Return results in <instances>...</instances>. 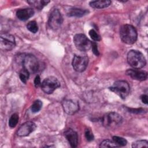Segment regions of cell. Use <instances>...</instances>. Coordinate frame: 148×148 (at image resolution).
<instances>
[{
  "label": "cell",
  "instance_id": "1",
  "mask_svg": "<svg viewBox=\"0 0 148 148\" xmlns=\"http://www.w3.org/2000/svg\"><path fill=\"white\" fill-rule=\"evenodd\" d=\"M16 61L22 66V69L27 70L29 73H35L39 69L40 64L37 58L31 54H19L16 57Z\"/></svg>",
  "mask_w": 148,
  "mask_h": 148
},
{
  "label": "cell",
  "instance_id": "2",
  "mask_svg": "<svg viewBox=\"0 0 148 148\" xmlns=\"http://www.w3.org/2000/svg\"><path fill=\"white\" fill-rule=\"evenodd\" d=\"M120 37L123 43L132 45L137 40V31L134 26L130 24H124L120 29Z\"/></svg>",
  "mask_w": 148,
  "mask_h": 148
},
{
  "label": "cell",
  "instance_id": "3",
  "mask_svg": "<svg viewBox=\"0 0 148 148\" xmlns=\"http://www.w3.org/2000/svg\"><path fill=\"white\" fill-rule=\"evenodd\" d=\"M127 62L134 69H141L146 64V61L143 54L139 51L131 50L127 54Z\"/></svg>",
  "mask_w": 148,
  "mask_h": 148
},
{
  "label": "cell",
  "instance_id": "4",
  "mask_svg": "<svg viewBox=\"0 0 148 148\" xmlns=\"http://www.w3.org/2000/svg\"><path fill=\"white\" fill-rule=\"evenodd\" d=\"M103 125L108 129H114L120 126L123 122V118L119 113L112 112L105 114L102 119Z\"/></svg>",
  "mask_w": 148,
  "mask_h": 148
},
{
  "label": "cell",
  "instance_id": "5",
  "mask_svg": "<svg viewBox=\"0 0 148 148\" xmlns=\"http://www.w3.org/2000/svg\"><path fill=\"white\" fill-rule=\"evenodd\" d=\"M109 90L114 92L121 98L125 99L130 94V87L125 80H117L109 87Z\"/></svg>",
  "mask_w": 148,
  "mask_h": 148
},
{
  "label": "cell",
  "instance_id": "6",
  "mask_svg": "<svg viewBox=\"0 0 148 148\" xmlns=\"http://www.w3.org/2000/svg\"><path fill=\"white\" fill-rule=\"evenodd\" d=\"M60 82L54 76H49L45 79L41 84V88L46 94H52L60 87Z\"/></svg>",
  "mask_w": 148,
  "mask_h": 148
},
{
  "label": "cell",
  "instance_id": "7",
  "mask_svg": "<svg viewBox=\"0 0 148 148\" xmlns=\"http://www.w3.org/2000/svg\"><path fill=\"white\" fill-rule=\"evenodd\" d=\"M73 43L79 50L81 51H86L91 47L92 43L83 34H77L73 37Z\"/></svg>",
  "mask_w": 148,
  "mask_h": 148
},
{
  "label": "cell",
  "instance_id": "8",
  "mask_svg": "<svg viewBox=\"0 0 148 148\" xmlns=\"http://www.w3.org/2000/svg\"><path fill=\"white\" fill-rule=\"evenodd\" d=\"M63 23V17L58 9H54L50 12L49 19L48 24L53 29H57L59 28Z\"/></svg>",
  "mask_w": 148,
  "mask_h": 148
},
{
  "label": "cell",
  "instance_id": "9",
  "mask_svg": "<svg viewBox=\"0 0 148 148\" xmlns=\"http://www.w3.org/2000/svg\"><path fill=\"white\" fill-rule=\"evenodd\" d=\"M15 38L12 35L8 33L1 34L0 47L2 50L10 51L15 47Z\"/></svg>",
  "mask_w": 148,
  "mask_h": 148
},
{
  "label": "cell",
  "instance_id": "10",
  "mask_svg": "<svg viewBox=\"0 0 148 148\" xmlns=\"http://www.w3.org/2000/svg\"><path fill=\"white\" fill-rule=\"evenodd\" d=\"M88 58L86 56H74L72 65L74 70L77 72H82L87 67Z\"/></svg>",
  "mask_w": 148,
  "mask_h": 148
},
{
  "label": "cell",
  "instance_id": "11",
  "mask_svg": "<svg viewBox=\"0 0 148 148\" xmlns=\"http://www.w3.org/2000/svg\"><path fill=\"white\" fill-rule=\"evenodd\" d=\"M64 112L69 115L76 113L79 110V104L77 101L73 99H65L62 102Z\"/></svg>",
  "mask_w": 148,
  "mask_h": 148
},
{
  "label": "cell",
  "instance_id": "12",
  "mask_svg": "<svg viewBox=\"0 0 148 148\" xmlns=\"http://www.w3.org/2000/svg\"><path fill=\"white\" fill-rule=\"evenodd\" d=\"M36 128V124L32 121H27L23 123L17 131V135L18 136L24 137L28 136Z\"/></svg>",
  "mask_w": 148,
  "mask_h": 148
},
{
  "label": "cell",
  "instance_id": "13",
  "mask_svg": "<svg viewBox=\"0 0 148 148\" xmlns=\"http://www.w3.org/2000/svg\"><path fill=\"white\" fill-rule=\"evenodd\" d=\"M126 74L132 79L138 81H144L147 78V73L138 69H129L126 71Z\"/></svg>",
  "mask_w": 148,
  "mask_h": 148
},
{
  "label": "cell",
  "instance_id": "14",
  "mask_svg": "<svg viewBox=\"0 0 148 148\" xmlns=\"http://www.w3.org/2000/svg\"><path fill=\"white\" fill-rule=\"evenodd\" d=\"M64 136L72 147H76L78 144V135L76 131L71 128L66 130L64 133Z\"/></svg>",
  "mask_w": 148,
  "mask_h": 148
},
{
  "label": "cell",
  "instance_id": "15",
  "mask_svg": "<svg viewBox=\"0 0 148 148\" xmlns=\"http://www.w3.org/2000/svg\"><path fill=\"white\" fill-rule=\"evenodd\" d=\"M35 13L34 9L31 8L20 9L17 10L16 16L21 21H26L32 17Z\"/></svg>",
  "mask_w": 148,
  "mask_h": 148
},
{
  "label": "cell",
  "instance_id": "16",
  "mask_svg": "<svg viewBox=\"0 0 148 148\" xmlns=\"http://www.w3.org/2000/svg\"><path fill=\"white\" fill-rule=\"evenodd\" d=\"M88 10L86 9L77 8H71L68 10L66 14L69 17H81L88 14Z\"/></svg>",
  "mask_w": 148,
  "mask_h": 148
},
{
  "label": "cell",
  "instance_id": "17",
  "mask_svg": "<svg viewBox=\"0 0 148 148\" xmlns=\"http://www.w3.org/2000/svg\"><path fill=\"white\" fill-rule=\"evenodd\" d=\"M111 4V1L109 0H100L92 1L90 2V6L91 8L95 9H103L109 6Z\"/></svg>",
  "mask_w": 148,
  "mask_h": 148
},
{
  "label": "cell",
  "instance_id": "18",
  "mask_svg": "<svg viewBox=\"0 0 148 148\" xmlns=\"http://www.w3.org/2000/svg\"><path fill=\"white\" fill-rule=\"evenodd\" d=\"M50 2L49 1L40 0V1H28L27 3L31 6H33L38 10H42L45 6H46Z\"/></svg>",
  "mask_w": 148,
  "mask_h": 148
},
{
  "label": "cell",
  "instance_id": "19",
  "mask_svg": "<svg viewBox=\"0 0 148 148\" xmlns=\"http://www.w3.org/2000/svg\"><path fill=\"white\" fill-rule=\"evenodd\" d=\"M113 139V141L119 146H124L127 145V141L125 139H124V138L120 137V136H114L112 138Z\"/></svg>",
  "mask_w": 148,
  "mask_h": 148
},
{
  "label": "cell",
  "instance_id": "20",
  "mask_svg": "<svg viewBox=\"0 0 148 148\" xmlns=\"http://www.w3.org/2000/svg\"><path fill=\"white\" fill-rule=\"evenodd\" d=\"M27 29L32 33L35 34L38 31V26L35 21H31L27 24Z\"/></svg>",
  "mask_w": 148,
  "mask_h": 148
},
{
  "label": "cell",
  "instance_id": "21",
  "mask_svg": "<svg viewBox=\"0 0 148 148\" xmlns=\"http://www.w3.org/2000/svg\"><path fill=\"white\" fill-rule=\"evenodd\" d=\"M148 142L146 140H136L132 143V147L133 148H140V147H147Z\"/></svg>",
  "mask_w": 148,
  "mask_h": 148
},
{
  "label": "cell",
  "instance_id": "22",
  "mask_svg": "<svg viewBox=\"0 0 148 148\" xmlns=\"http://www.w3.org/2000/svg\"><path fill=\"white\" fill-rule=\"evenodd\" d=\"M29 74L30 73L27 70L24 69H21L19 72V77L21 81L25 84L29 78Z\"/></svg>",
  "mask_w": 148,
  "mask_h": 148
},
{
  "label": "cell",
  "instance_id": "23",
  "mask_svg": "<svg viewBox=\"0 0 148 148\" xmlns=\"http://www.w3.org/2000/svg\"><path fill=\"white\" fill-rule=\"evenodd\" d=\"M42 107V102L39 99L35 100L32 103L31 109L33 113L38 112Z\"/></svg>",
  "mask_w": 148,
  "mask_h": 148
},
{
  "label": "cell",
  "instance_id": "24",
  "mask_svg": "<svg viewBox=\"0 0 148 148\" xmlns=\"http://www.w3.org/2000/svg\"><path fill=\"white\" fill-rule=\"evenodd\" d=\"M18 115L17 113H14L12 114L9 120V125L11 128H14L16 126L18 121Z\"/></svg>",
  "mask_w": 148,
  "mask_h": 148
},
{
  "label": "cell",
  "instance_id": "25",
  "mask_svg": "<svg viewBox=\"0 0 148 148\" xmlns=\"http://www.w3.org/2000/svg\"><path fill=\"white\" fill-rule=\"evenodd\" d=\"M100 147H118L119 146L113 142L112 140H110L109 139H106L103 140L99 145Z\"/></svg>",
  "mask_w": 148,
  "mask_h": 148
},
{
  "label": "cell",
  "instance_id": "26",
  "mask_svg": "<svg viewBox=\"0 0 148 148\" xmlns=\"http://www.w3.org/2000/svg\"><path fill=\"white\" fill-rule=\"evenodd\" d=\"M89 35L91 38L95 41H99L101 40L100 36L94 29H92L89 31Z\"/></svg>",
  "mask_w": 148,
  "mask_h": 148
},
{
  "label": "cell",
  "instance_id": "27",
  "mask_svg": "<svg viewBox=\"0 0 148 148\" xmlns=\"http://www.w3.org/2000/svg\"><path fill=\"white\" fill-rule=\"evenodd\" d=\"M84 135H85V137H86L87 141L91 142V141L94 140V136L93 133L92 132V131L90 129H86L85 130Z\"/></svg>",
  "mask_w": 148,
  "mask_h": 148
},
{
  "label": "cell",
  "instance_id": "28",
  "mask_svg": "<svg viewBox=\"0 0 148 148\" xmlns=\"http://www.w3.org/2000/svg\"><path fill=\"white\" fill-rule=\"evenodd\" d=\"M91 47H92V51H93L94 54L95 56H98L99 53V51H98V47H97V43H95V42H92V45H91Z\"/></svg>",
  "mask_w": 148,
  "mask_h": 148
},
{
  "label": "cell",
  "instance_id": "29",
  "mask_svg": "<svg viewBox=\"0 0 148 148\" xmlns=\"http://www.w3.org/2000/svg\"><path fill=\"white\" fill-rule=\"evenodd\" d=\"M41 84L42 83H41L40 76L39 75H37L34 79V85L36 87H38L39 86H41Z\"/></svg>",
  "mask_w": 148,
  "mask_h": 148
},
{
  "label": "cell",
  "instance_id": "30",
  "mask_svg": "<svg viewBox=\"0 0 148 148\" xmlns=\"http://www.w3.org/2000/svg\"><path fill=\"white\" fill-rule=\"evenodd\" d=\"M129 112L134 113H140L144 112V109L142 108H137V109H131V108H128Z\"/></svg>",
  "mask_w": 148,
  "mask_h": 148
},
{
  "label": "cell",
  "instance_id": "31",
  "mask_svg": "<svg viewBox=\"0 0 148 148\" xmlns=\"http://www.w3.org/2000/svg\"><path fill=\"white\" fill-rule=\"evenodd\" d=\"M140 98H141L142 102L143 103H145V104H146V105L147 104V96L146 95H142L141 96Z\"/></svg>",
  "mask_w": 148,
  "mask_h": 148
}]
</instances>
